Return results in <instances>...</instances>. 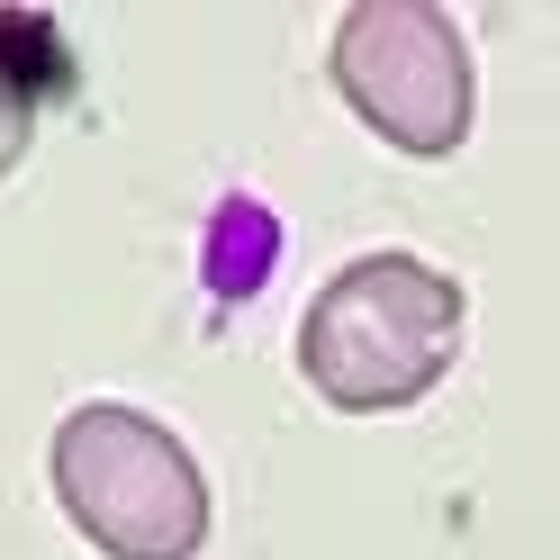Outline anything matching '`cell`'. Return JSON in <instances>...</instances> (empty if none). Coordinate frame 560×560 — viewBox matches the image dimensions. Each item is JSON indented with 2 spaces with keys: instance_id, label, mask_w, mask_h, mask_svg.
<instances>
[{
  "instance_id": "6da1fadb",
  "label": "cell",
  "mask_w": 560,
  "mask_h": 560,
  "mask_svg": "<svg viewBox=\"0 0 560 560\" xmlns=\"http://www.w3.org/2000/svg\"><path fill=\"white\" fill-rule=\"evenodd\" d=\"M470 299L425 254H353L299 317V371L343 416H398L434 398L462 353Z\"/></svg>"
},
{
  "instance_id": "3957f363",
  "label": "cell",
  "mask_w": 560,
  "mask_h": 560,
  "mask_svg": "<svg viewBox=\"0 0 560 560\" xmlns=\"http://www.w3.org/2000/svg\"><path fill=\"white\" fill-rule=\"evenodd\" d=\"M326 73L380 145H398L416 163H443L470 145V118H479L470 37L434 0H353L335 19Z\"/></svg>"
},
{
  "instance_id": "7a4b0ae2",
  "label": "cell",
  "mask_w": 560,
  "mask_h": 560,
  "mask_svg": "<svg viewBox=\"0 0 560 560\" xmlns=\"http://www.w3.org/2000/svg\"><path fill=\"white\" fill-rule=\"evenodd\" d=\"M55 498L100 560H199L208 551L199 452L127 398H91L55 425Z\"/></svg>"
},
{
  "instance_id": "277c9868",
  "label": "cell",
  "mask_w": 560,
  "mask_h": 560,
  "mask_svg": "<svg viewBox=\"0 0 560 560\" xmlns=\"http://www.w3.org/2000/svg\"><path fill=\"white\" fill-rule=\"evenodd\" d=\"M27 145H37V100H27V82L0 63V182L27 163Z\"/></svg>"
}]
</instances>
